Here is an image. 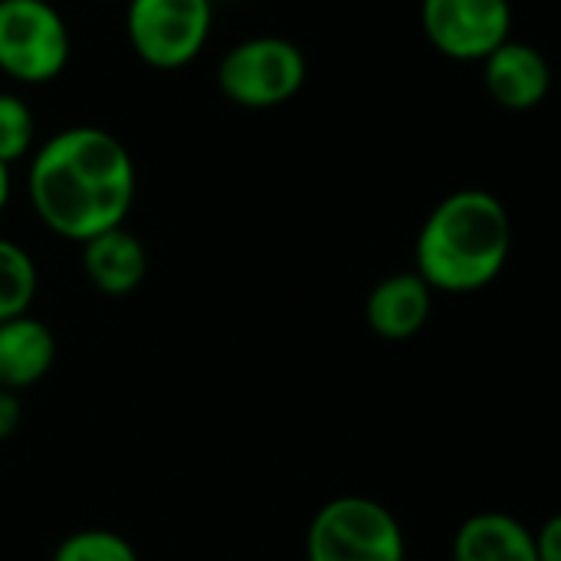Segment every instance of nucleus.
I'll return each instance as SVG.
<instances>
[{"label":"nucleus","instance_id":"6","mask_svg":"<svg viewBox=\"0 0 561 561\" xmlns=\"http://www.w3.org/2000/svg\"><path fill=\"white\" fill-rule=\"evenodd\" d=\"M214 23L210 0H128L125 33L151 69H181L201 56Z\"/></svg>","mask_w":561,"mask_h":561},{"label":"nucleus","instance_id":"11","mask_svg":"<svg viewBox=\"0 0 561 561\" xmlns=\"http://www.w3.org/2000/svg\"><path fill=\"white\" fill-rule=\"evenodd\" d=\"M56 365V335L36 316L0 322V388H36Z\"/></svg>","mask_w":561,"mask_h":561},{"label":"nucleus","instance_id":"8","mask_svg":"<svg viewBox=\"0 0 561 561\" xmlns=\"http://www.w3.org/2000/svg\"><path fill=\"white\" fill-rule=\"evenodd\" d=\"M480 66L490 99L506 112H533L552 89V66L542 49L516 36L490 53Z\"/></svg>","mask_w":561,"mask_h":561},{"label":"nucleus","instance_id":"5","mask_svg":"<svg viewBox=\"0 0 561 561\" xmlns=\"http://www.w3.org/2000/svg\"><path fill=\"white\" fill-rule=\"evenodd\" d=\"M69 26L49 0H0V72L23 85L53 82L69 62Z\"/></svg>","mask_w":561,"mask_h":561},{"label":"nucleus","instance_id":"10","mask_svg":"<svg viewBox=\"0 0 561 561\" xmlns=\"http://www.w3.org/2000/svg\"><path fill=\"white\" fill-rule=\"evenodd\" d=\"M82 273L108 299L131 296L148 276L145 243L128 227H112L82 243Z\"/></svg>","mask_w":561,"mask_h":561},{"label":"nucleus","instance_id":"17","mask_svg":"<svg viewBox=\"0 0 561 561\" xmlns=\"http://www.w3.org/2000/svg\"><path fill=\"white\" fill-rule=\"evenodd\" d=\"M536 552L539 561H561V513L549 516L536 533Z\"/></svg>","mask_w":561,"mask_h":561},{"label":"nucleus","instance_id":"12","mask_svg":"<svg viewBox=\"0 0 561 561\" xmlns=\"http://www.w3.org/2000/svg\"><path fill=\"white\" fill-rule=\"evenodd\" d=\"M454 561H539L536 533L510 513L486 510L460 523L454 546Z\"/></svg>","mask_w":561,"mask_h":561},{"label":"nucleus","instance_id":"15","mask_svg":"<svg viewBox=\"0 0 561 561\" xmlns=\"http://www.w3.org/2000/svg\"><path fill=\"white\" fill-rule=\"evenodd\" d=\"M33 148V112L16 92H0V161L10 168Z\"/></svg>","mask_w":561,"mask_h":561},{"label":"nucleus","instance_id":"4","mask_svg":"<svg viewBox=\"0 0 561 561\" xmlns=\"http://www.w3.org/2000/svg\"><path fill=\"white\" fill-rule=\"evenodd\" d=\"M306 56L286 36H250L230 46L217 66V85L240 108H276L306 85Z\"/></svg>","mask_w":561,"mask_h":561},{"label":"nucleus","instance_id":"14","mask_svg":"<svg viewBox=\"0 0 561 561\" xmlns=\"http://www.w3.org/2000/svg\"><path fill=\"white\" fill-rule=\"evenodd\" d=\"M49 561H141L135 546L112 529H76L69 533Z\"/></svg>","mask_w":561,"mask_h":561},{"label":"nucleus","instance_id":"7","mask_svg":"<svg viewBox=\"0 0 561 561\" xmlns=\"http://www.w3.org/2000/svg\"><path fill=\"white\" fill-rule=\"evenodd\" d=\"M427 43L454 62H483L513 39L510 0H421Z\"/></svg>","mask_w":561,"mask_h":561},{"label":"nucleus","instance_id":"2","mask_svg":"<svg viewBox=\"0 0 561 561\" xmlns=\"http://www.w3.org/2000/svg\"><path fill=\"white\" fill-rule=\"evenodd\" d=\"M513 253V217L483 187L447 194L421 224L414 270L434 293H480L506 270Z\"/></svg>","mask_w":561,"mask_h":561},{"label":"nucleus","instance_id":"18","mask_svg":"<svg viewBox=\"0 0 561 561\" xmlns=\"http://www.w3.org/2000/svg\"><path fill=\"white\" fill-rule=\"evenodd\" d=\"M10 194H13V181H10V168L0 161V214L7 210L10 204Z\"/></svg>","mask_w":561,"mask_h":561},{"label":"nucleus","instance_id":"3","mask_svg":"<svg viewBox=\"0 0 561 561\" xmlns=\"http://www.w3.org/2000/svg\"><path fill=\"white\" fill-rule=\"evenodd\" d=\"M408 539L398 516L371 496H335L306 529V561H404Z\"/></svg>","mask_w":561,"mask_h":561},{"label":"nucleus","instance_id":"1","mask_svg":"<svg viewBox=\"0 0 561 561\" xmlns=\"http://www.w3.org/2000/svg\"><path fill=\"white\" fill-rule=\"evenodd\" d=\"M26 191L39 224L82 247L112 227H125L138 174L128 148L112 131L72 125L39 145L30 161Z\"/></svg>","mask_w":561,"mask_h":561},{"label":"nucleus","instance_id":"16","mask_svg":"<svg viewBox=\"0 0 561 561\" xmlns=\"http://www.w3.org/2000/svg\"><path fill=\"white\" fill-rule=\"evenodd\" d=\"M23 424V401L16 391H7L0 388V444L10 440Z\"/></svg>","mask_w":561,"mask_h":561},{"label":"nucleus","instance_id":"9","mask_svg":"<svg viewBox=\"0 0 561 561\" xmlns=\"http://www.w3.org/2000/svg\"><path fill=\"white\" fill-rule=\"evenodd\" d=\"M434 296L437 293L424 283L417 270L391 273L368 293L365 322L385 342H408L431 322Z\"/></svg>","mask_w":561,"mask_h":561},{"label":"nucleus","instance_id":"13","mask_svg":"<svg viewBox=\"0 0 561 561\" xmlns=\"http://www.w3.org/2000/svg\"><path fill=\"white\" fill-rule=\"evenodd\" d=\"M36 289H39L36 260L16 240L0 237V322L30 316Z\"/></svg>","mask_w":561,"mask_h":561}]
</instances>
